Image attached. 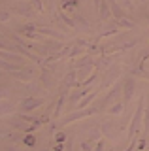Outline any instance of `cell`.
Here are the masks:
<instances>
[{"mask_svg":"<svg viewBox=\"0 0 149 151\" xmlns=\"http://www.w3.org/2000/svg\"><path fill=\"white\" fill-rule=\"evenodd\" d=\"M102 134H106V136H110V138H113L115 134H117V130H115V127H113V123H104L102 125Z\"/></svg>","mask_w":149,"mask_h":151,"instance_id":"9a60e30c","label":"cell"},{"mask_svg":"<svg viewBox=\"0 0 149 151\" xmlns=\"http://www.w3.org/2000/svg\"><path fill=\"white\" fill-rule=\"evenodd\" d=\"M136 91V81H134V78L130 76V78H125L123 79V100L125 104H128L132 100V94Z\"/></svg>","mask_w":149,"mask_h":151,"instance_id":"8992f818","label":"cell"},{"mask_svg":"<svg viewBox=\"0 0 149 151\" xmlns=\"http://www.w3.org/2000/svg\"><path fill=\"white\" fill-rule=\"evenodd\" d=\"M74 19H76V28H77V30H89V23H87L83 17L74 15Z\"/></svg>","mask_w":149,"mask_h":151,"instance_id":"ac0fdd59","label":"cell"},{"mask_svg":"<svg viewBox=\"0 0 149 151\" xmlns=\"http://www.w3.org/2000/svg\"><path fill=\"white\" fill-rule=\"evenodd\" d=\"M42 2H44V0H32V6H34V9H36V12H42V8H44V4H42Z\"/></svg>","mask_w":149,"mask_h":151,"instance_id":"83f0119b","label":"cell"},{"mask_svg":"<svg viewBox=\"0 0 149 151\" xmlns=\"http://www.w3.org/2000/svg\"><path fill=\"white\" fill-rule=\"evenodd\" d=\"M10 111H13V104L6 100V96L2 98V115H8Z\"/></svg>","mask_w":149,"mask_h":151,"instance_id":"44dd1931","label":"cell"},{"mask_svg":"<svg viewBox=\"0 0 149 151\" xmlns=\"http://www.w3.org/2000/svg\"><path fill=\"white\" fill-rule=\"evenodd\" d=\"M80 55H83V47H76V49L70 51V57H72V59H76V57H80Z\"/></svg>","mask_w":149,"mask_h":151,"instance_id":"4316f807","label":"cell"},{"mask_svg":"<svg viewBox=\"0 0 149 151\" xmlns=\"http://www.w3.org/2000/svg\"><path fill=\"white\" fill-rule=\"evenodd\" d=\"M40 78H42V81H44V85L49 89V87H51V83H53V81H51V74H49V72H42Z\"/></svg>","mask_w":149,"mask_h":151,"instance_id":"cb8c5ba5","label":"cell"},{"mask_svg":"<svg viewBox=\"0 0 149 151\" xmlns=\"http://www.w3.org/2000/svg\"><path fill=\"white\" fill-rule=\"evenodd\" d=\"M143 108H145V96H140L138 100V108H136V113H134L132 121H130V127H128V138L130 140H136V132L140 129V125H143Z\"/></svg>","mask_w":149,"mask_h":151,"instance_id":"6da1fadb","label":"cell"},{"mask_svg":"<svg viewBox=\"0 0 149 151\" xmlns=\"http://www.w3.org/2000/svg\"><path fill=\"white\" fill-rule=\"evenodd\" d=\"M119 76H121V68H119V66H111L110 72L106 74V79L102 81L100 87H102V89H110V87H113V85L117 83Z\"/></svg>","mask_w":149,"mask_h":151,"instance_id":"52a82bcc","label":"cell"},{"mask_svg":"<svg viewBox=\"0 0 149 151\" xmlns=\"http://www.w3.org/2000/svg\"><path fill=\"white\" fill-rule=\"evenodd\" d=\"M64 100H66V89H64V91L60 93V96H59L57 108H55V117H59V115H60V110H62V104H64Z\"/></svg>","mask_w":149,"mask_h":151,"instance_id":"d6986e66","label":"cell"},{"mask_svg":"<svg viewBox=\"0 0 149 151\" xmlns=\"http://www.w3.org/2000/svg\"><path fill=\"white\" fill-rule=\"evenodd\" d=\"M80 149H83V151H85V149H92V145L89 144V140H87V142H81V144H80Z\"/></svg>","mask_w":149,"mask_h":151,"instance_id":"f1b7e54d","label":"cell"},{"mask_svg":"<svg viewBox=\"0 0 149 151\" xmlns=\"http://www.w3.org/2000/svg\"><path fill=\"white\" fill-rule=\"evenodd\" d=\"M8 19H10V12H8V9L4 8V9H2V23H6Z\"/></svg>","mask_w":149,"mask_h":151,"instance_id":"f546056e","label":"cell"},{"mask_svg":"<svg viewBox=\"0 0 149 151\" xmlns=\"http://www.w3.org/2000/svg\"><path fill=\"white\" fill-rule=\"evenodd\" d=\"M2 60H8V63H17V64H25V55L19 53V51H6V49H2Z\"/></svg>","mask_w":149,"mask_h":151,"instance_id":"ba28073f","label":"cell"},{"mask_svg":"<svg viewBox=\"0 0 149 151\" xmlns=\"http://www.w3.org/2000/svg\"><path fill=\"white\" fill-rule=\"evenodd\" d=\"M92 2H95V8H96V12H98V8H100V2H102V0H92Z\"/></svg>","mask_w":149,"mask_h":151,"instance_id":"1f68e13d","label":"cell"},{"mask_svg":"<svg viewBox=\"0 0 149 151\" xmlns=\"http://www.w3.org/2000/svg\"><path fill=\"white\" fill-rule=\"evenodd\" d=\"M38 32L42 36H47L51 40H66L64 34H60L59 30H53V28H47V27H38Z\"/></svg>","mask_w":149,"mask_h":151,"instance_id":"30bf717a","label":"cell"},{"mask_svg":"<svg viewBox=\"0 0 149 151\" xmlns=\"http://www.w3.org/2000/svg\"><path fill=\"white\" fill-rule=\"evenodd\" d=\"M4 138H8L11 142H17L19 140V134H17V132H4Z\"/></svg>","mask_w":149,"mask_h":151,"instance_id":"484cf974","label":"cell"},{"mask_svg":"<svg viewBox=\"0 0 149 151\" xmlns=\"http://www.w3.org/2000/svg\"><path fill=\"white\" fill-rule=\"evenodd\" d=\"M134 2H140V0H134Z\"/></svg>","mask_w":149,"mask_h":151,"instance_id":"e575fe53","label":"cell"},{"mask_svg":"<svg viewBox=\"0 0 149 151\" xmlns=\"http://www.w3.org/2000/svg\"><path fill=\"white\" fill-rule=\"evenodd\" d=\"M115 27H117V28H125V30H130V28L134 27V23L128 21L127 17H123V19H117V21H115Z\"/></svg>","mask_w":149,"mask_h":151,"instance_id":"e0dca14e","label":"cell"},{"mask_svg":"<svg viewBox=\"0 0 149 151\" xmlns=\"http://www.w3.org/2000/svg\"><path fill=\"white\" fill-rule=\"evenodd\" d=\"M77 81L83 83L85 79H89L92 74H95V64H83V66H77Z\"/></svg>","mask_w":149,"mask_h":151,"instance_id":"9c48e42d","label":"cell"},{"mask_svg":"<svg viewBox=\"0 0 149 151\" xmlns=\"http://www.w3.org/2000/svg\"><path fill=\"white\" fill-rule=\"evenodd\" d=\"M111 15H113V13H111L110 2H108V0H102V2H100V8H98V17H100V21H108Z\"/></svg>","mask_w":149,"mask_h":151,"instance_id":"8fae6325","label":"cell"},{"mask_svg":"<svg viewBox=\"0 0 149 151\" xmlns=\"http://www.w3.org/2000/svg\"><path fill=\"white\" fill-rule=\"evenodd\" d=\"M17 32H19L21 36H25V38H30V40H42V38H44L42 34H36V32H38V27L32 25V23L17 27Z\"/></svg>","mask_w":149,"mask_h":151,"instance_id":"5b68a950","label":"cell"},{"mask_svg":"<svg viewBox=\"0 0 149 151\" xmlns=\"http://www.w3.org/2000/svg\"><path fill=\"white\" fill-rule=\"evenodd\" d=\"M119 94H123V81H121V83H115L113 87H110V93L106 94L104 100L100 102V110H106L108 106H111V104L119 98Z\"/></svg>","mask_w":149,"mask_h":151,"instance_id":"3957f363","label":"cell"},{"mask_svg":"<svg viewBox=\"0 0 149 151\" xmlns=\"http://www.w3.org/2000/svg\"><path fill=\"white\" fill-rule=\"evenodd\" d=\"M145 21H147V25H149V12H145Z\"/></svg>","mask_w":149,"mask_h":151,"instance_id":"836d02e7","label":"cell"},{"mask_svg":"<svg viewBox=\"0 0 149 151\" xmlns=\"http://www.w3.org/2000/svg\"><path fill=\"white\" fill-rule=\"evenodd\" d=\"M55 138H57V142H64V134H62V132H57Z\"/></svg>","mask_w":149,"mask_h":151,"instance_id":"4dcf8cb0","label":"cell"},{"mask_svg":"<svg viewBox=\"0 0 149 151\" xmlns=\"http://www.w3.org/2000/svg\"><path fill=\"white\" fill-rule=\"evenodd\" d=\"M147 149H149V144H147Z\"/></svg>","mask_w":149,"mask_h":151,"instance_id":"d590c367","label":"cell"},{"mask_svg":"<svg viewBox=\"0 0 149 151\" xmlns=\"http://www.w3.org/2000/svg\"><path fill=\"white\" fill-rule=\"evenodd\" d=\"M108 2H110V8H111V13H113L115 21H117V19H123L125 17V9L121 8V4L117 0H108Z\"/></svg>","mask_w":149,"mask_h":151,"instance_id":"7c38bea8","label":"cell"},{"mask_svg":"<svg viewBox=\"0 0 149 151\" xmlns=\"http://www.w3.org/2000/svg\"><path fill=\"white\" fill-rule=\"evenodd\" d=\"M95 149H104V142H98V144H96V147Z\"/></svg>","mask_w":149,"mask_h":151,"instance_id":"d6a6232c","label":"cell"},{"mask_svg":"<svg viewBox=\"0 0 149 151\" xmlns=\"http://www.w3.org/2000/svg\"><path fill=\"white\" fill-rule=\"evenodd\" d=\"M100 106H89V108H81V110H76L74 113H70L62 119V125H68L72 121H80L83 117H89V115H95V113H100Z\"/></svg>","mask_w":149,"mask_h":151,"instance_id":"7a4b0ae2","label":"cell"},{"mask_svg":"<svg viewBox=\"0 0 149 151\" xmlns=\"http://www.w3.org/2000/svg\"><path fill=\"white\" fill-rule=\"evenodd\" d=\"M83 64H95L92 63V55H83L80 60H77V66H83Z\"/></svg>","mask_w":149,"mask_h":151,"instance_id":"603a6c76","label":"cell"},{"mask_svg":"<svg viewBox=\"0 0 149 151\" xmlns=\"http://www.w3.org/2000/svg\"><path fill=\"white\" fill-rule=\"evenodd\" d=\"M23 142H25V145H29V147H32V145L36 144V138L32 134H27L25 138H23Z\"/></svg>","mask_w":149,"mask_h":151,"instance_id":"d4e9b609","label":"cell"},{"mask_svg":"<svg viewBox=\"0 0 149 151\" xmlns=\"http://www.w3.org/2000/svg\"><path fill=\"white\" fill-rule=\"evenodd\" d=\"M143 136L149 138V106L143 111Z\"/></svg>","mask_w":149,"mask_h":151,"instance_id":"ffe728a7","label":"cell"},{"mask_svg":"<svg viewBox=\"0 0 149 151\" xmlns=\"http://www.w3.org/2000/svg\"><path fill=\"white\" fill-rule=\"evenodd\" d=\"M34 12H36V9H34L32 4H27V6H19V8L11 9V13H17V15H23V17H30Z\"/></svg>","mask_w":149,"mask_h":151,"instance_id":"4fadbf2b","label":"cell"},{"mask_svg":"<svg viewBox=\"0 0 149 151\" xmlns=\"http://www.w3.org/2000/svg\"><path fill=\"white\" fill-rule=\"evenodd\" d=\"M42 98H36V96H29V98H23V100L19 102V111L23 113H30V111H34L36 108H40L42 106Z\"/></svg>","mask_w":149,"mask_h":151,"instance_id":"277c9868","label":"cell"},{"mask_svg":"<svg viewBox=\"0 0 149 151\" xmlns=\"http://www.w3.org/2000/svg\"><path fill=\"white\" fill-rule=\"evenodd\" d=\"M125 106H127V104H125V100H123V102H113V104H111V106L108 108V111L111 113V115H119V113L123 111V108H125Z\"/></svg>","mask_w":149,"mask_h":151,"instance_id":"2e32d148","label":"cell"},{"mask_svg":"<svg viewBox=\"0 0 149 151\" xmlns=\"http://www.w3.org/2000/svg\"><path fill=\"white\" fill-rule=\"evenodd\" d=\"M117 2L121 4V8H123L125 9V12H132V9H134V0H117Z\"/></svg>","mask_w":149,"mask_h":151,"instance_id":"7402d4cb","label":"cell"},{"mask_svg":"<svg viewBox=\"0 0 149 151\" xmlns=\"http://www.w3.org/2000/svg\"><path fill=\"white\" fill-rule=\"evenodd\" d=\"M80 81H77V72L76 70H72V72H68L66 74V79H64V87L70 89V87H74V85H77Z\"/></svg>","mask_w":149,"mask_h":151,"instance_id":"5bb4252c","label":"cell"}]
</instances>
